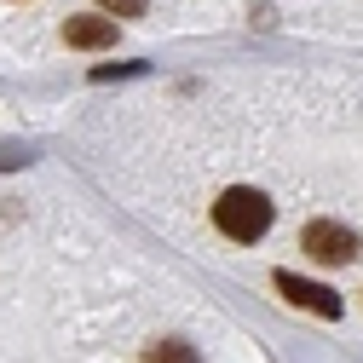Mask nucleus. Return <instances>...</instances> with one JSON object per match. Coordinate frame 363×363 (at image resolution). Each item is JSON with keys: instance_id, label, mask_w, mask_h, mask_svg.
Here are the masks:
<instances>
[{"instance_id": "1", "label": "nucleus", "mask_w": 363, "mask_h": 363, "mask_svg": "<svg viewBox=\"0 0 363 363\" xmlns=\"http://www.w3.org/2000/svg\"><path fill=\"white\" fill-rule=\"evenodd\" d=\"M213 225H219V237H231V242H259V237L271 231V202H265V191L231 185V191L213 202Z\"/></svg>"}, {"instance_id": "2", "label": "nucleus", "mask_w": 363, "mask_h": 363, "mask_svg": "<svg viewBox=\"0 0 363 363\" xmlns=\"http://www.w3.org/2000/svg\"><path fill=\"white\" fill-rule=\"evenodd\" d=\"M300 248L311 259H323V265H346V259H357V231H346L335 219H311L300 231Z\"/></svg>"}, {"instance_id": "3", "label": "nucleus", "mask_w": 363, "mask_h": 363, "mask_svg": "<svg viewBox=\"0 0 363 363\" xmlns=\"http://www.w3.org/2000/svg\"><path fill=\"white\" fill-rule=\"evenodd\" d=\"M271 283H277L294 306L317 311V317H340V294H335V289H323V283H306V277H294V271H277Z\"/></svg>"}, {"instance_id": "4", "label": "nucleus", "mask_w": 363, "mask_h": 363, "mask_svg": "<svg viewBox=\"0 0 363 363\" xmlns=\"http://www.w3.org/2000/svg\"><path fill=\"white\" fill-rule=\"evenodd\" d=\"M64 40L81 52H104V47H116V18H69Z\"/></svg>"}, {"instance_id": "5", "label": "nucleus", "mask_w": 363, "mask_h": 363, "mask_svg": "<svg viewBox=\"0 0 363 363\" xmlns=\"http://www.w3.org/2000/svg\"><path fill=\"white\" fill-rule=\"evenodd\" d=\"M145 363H202V357H196L191 340H156V346L145 352Z\"/></svg>"}, {"instance_id": "6", "label": "nucleus", "mask_w": 363, "mask_h": 363, "mask_svg": "<svg viewBox=\"0 0 363 363\" xmlns=\"http://www.w3.org/2000/svg\"><path fill=\"white\" fill-rule=\"evenodd\" d=\"M104 12H116V18H139L145 12V0H99Z\"/></svg>"}]
</instances>
